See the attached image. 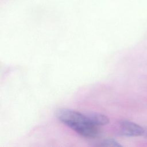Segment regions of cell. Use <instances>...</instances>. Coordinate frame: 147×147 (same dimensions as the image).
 Wrapping results in <instances>:
<instances>
[{
	"label": "cell",
	"mask_w": 147,
	"mask_h": 147,
	"mask_svg": "<svg viewBox=\"0 0 147 147\" xmlns=\"http://www.w3.org/2000/svg\"><path fill=\"white\" fill-rule=\"evenodd\" d=\"M84 114L89 121L96 126L106 125L109 122V119L106 115L99 113L87 112Z\"/></svg>",
	"instance_id": "cell-3"
},
{
	"label": "cell",
	"mask_w": 147,
	"mask_h": 147,
	"mask_svg": "<svg viewBox=\"0 0 147 147\" xmlns=\"http://www.w3.org/2000/svg\"><path fill=\"white\" fill-rule=\"evenodd\" d=\"M98 145L102 146H121L122 145L120 144L117 141L113 138L105 139L101 141Z\"/></svg>",
	"instance_id": "cell-4"
},
{
	"label": "cell",
	"mask_w": 147,
	"mask_h": 147,
	"mask_svg": "<svg viewBox=\"0 0 147 147\" xmlns=\"http://www.w3.org/2000/svg\"><path fill=\"white\" fill-rule=\"evenodd\" d=\"M143 135L145 136V138L147 140V129H145L144 133V134H143Z\"/></svg>",
	"instance_id": "cell-5"
},
{
	"label": "cell",
	"mask_w": 147,
	"mask_h": 147,
	"mask_svg": "<svg viewBox=\"0 0 147 147\" xmlns=\"http://www.w3.org/2000/svg\"><path fill=\"white\" fill-rule=\"evenodd\" d=\"M145 129L140 125L127 120L121 121L119 123L121 135L127 137H137L144 134Z\"/></svg>",
	"instance_id": "cell-2"
},
{
	"label": "cell",
	"mask_w": 147,
	"mask_h": 147,
	"mask_svg": "<svg viewBox=\"0 0 147 147\" xmlns=\"http://www.w3.org/2000/svg\"><path fill=\"white\" fill-rule=\"evenodd\" d=\"M56 117L62 123L86 138H94L99 134L96 126L93 125L84 114L67 109H60Z\"/></svg>",
	"instance_id": "cell-1"
}]
</instances>
